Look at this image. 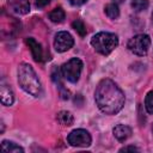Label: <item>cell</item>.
<instances>
[{
	"label": "cell",
	"instance_id": "4fadbf2b",
	"mask_svg": "<svg viewBox=\"0 0 153 153\" xmlns=\"http://www.w3.org/2000/svg\"><path fill=\"white\" fill-rule=\"evenodd\" d=\"M1 151L2 152H10V153H23L24 148H22L19 145H17L12 141L4 140L1 142Z\"/></svg>",
	"mask_w": 153,
	"mask_h": 153
},
{
	"label": "cell",
	"instance_id": "277c9868",
	"mask_svg": "<svg viewBox=\"0 0 153 153\" xmlns=\"http://www.w3.org/2000/svg\"><path fill=\"white\" fill-rule=\"evenodd\" d=\"M81 69H82L81 60L76 59V57H73V59H71L69 61H67L66 63L62 65L61 73H62V76L66 80H68L71 82H76L80 78Z\"/></svg>",
	"mask_w": 153,
	"mask_h": 153
},
{
	"label": "cell",
	"instance_id": "2e32d148",
	"mask_svg": "<svg viewBox=\"0 0 153 153\" xmlns=\"http://www.w3.org/2000/svg\"><path fill=\"white\" fill-rule=\"evenodd\" d=\"M105 13L106 16L110 18V19H116L118 18L120 16V10H118V6L116 4H108L105 6Z\"/></svg>",
	"mask_w": 153,
	"mask_h": 153
},
{
	"label": "cell",
	"instance_id": "6da1fadb",
	"mask_svg": "<svg viewBox=\"0 0 153 153\" xmlns=\"http://www.w3.org/2000/svg\"><path fill=\"white\" fill-rule=\"evenodd\" d=\"M94 99L99 110L106 115L120 112L124 105V93L110 79H103L96 88Z\"/></svg>",
	"mask_w": 153,
	"mask_h": 153
},
{
	"label": "cell",
	"instance_id": "d6986e66",
	"mask_svg": "<svg viewBox=\"0 0 153 153\" xmlns=\"http://www.w3.org/2000/svg\"><path fill=\"white\" fill-rule=\"evenodd\" d=\"M145 108L148 114H153V91H149L145 99Z\"/></svg>",
	"mask_w": 153,
	"mask_h": 153
},
{
	"label": "cell",
	"instance_id": "ba28073f",
	"mask_svg": "<svg viewBox=\"0 0 153 153\" xmlns=\"http://www.w3.org/2000/svg\"><path fill=\"white\" fill-rule=\"evenodd\" d=\"M7 6L16 14H26L30 12L29 0H7Z\"/></svg>",
	"mask_w": 153,
	"mask_h": 153
},
{
	"label": "cell",
	"instance_id": "5bb4252c",
	"mask_svg": "<svg viewBox=\"0 0 153 153\" xmlns=\"http://www.w3.org/2000/svg\"><path fill=\"white\" fill-rule=\"evenodd\" d=\"M56 118H57V122L62 126H72L74 122V117L69 111H60Z\"/></svg>",
	"mask_w": 153,
	"mask_h": 153
},
{
	"label": "cell",
	"instance_id": "9c48e42d",
	"mask_svg": "<svg viewBox=\"0 0 153 153\" xmlns=\"http://www.w3.org/2000/svg\"><path fill=\"white\" fill-rule=\"evenodd\" d=\"M25 43L29 45L33 60L37 61V62H41V61L43 60V50H42L41 44H39L35 38H32V37L25 38Z\"/></svg>",
	"mask_w": 153,
	"mask_h": 153
},
{
	"label": "cell",
	"instance_id": "9a60e30c",
	"mask_svg": "<svg viewBox=\"0 0 153 153\" xmlns=\"http://www.w3.org/2000/svg\"><path fill=\"white\" fill-rule=\"evenodd\" d=\"M65 17H66V13L61 7H56L49 13V19L53 23H62Z\"/></svg>",
	"mask_w": 153,
	"mask_h": 153
},
{
	"label": "cell",
	"instance_id": "cb8c5ba5",
	"mask_svg": "<svg viewBox=\"0 0 153 153\" xmlns=\"http://www.w3.org/2000/svg\"><path fill=\"white\" fill-rule=\"evenodd\" d=\"M152 131H153V126H152Z\"/></svg>",
	"mask_w": 153,
	"mask_h": 153
},
{
	"label": "cell",
	"instance_id": "e0dca14e",
	"mask_svg": "<svg viewBox=\"0 0 153 153\" xmlns=\"http://www.w3.org/2000/svg\"><path fill=\"white\" fill-rule=\"evenodd\" d=\"M131 7L137 12L145 11L148 7V0H131Z\"/></svg>",
	"mask_w": 153,
	"mask_h": 153
},
{
	"label": "cell",
	"instance_id": "30bf717a",
	"mask_svg": "<svg viewBox=\"0 0 153 153\" xmlns=\"http://www.w3.org/2000/svg\"><path fill=\"white\" fill-rule=\"evenodd\" d=\"M0 97H1V103L4 105L8 106V105H12V103L14 102V96L11 87L4 81H1V86H0Z\"/></svg>",
	"mask_w": 153,
	"mask_h": 153
},
{
	"label": "cell",
	"instance_id": "44dd1931",
	"mask_svg": "<svg viewBox=\"0 0 153 153\" xmlns=\"http://www.w3.org/2000/svg\"><path fill=\"white\" fill-rule=\"evenodd\" d=\"M128 151H131V152H139V148L135 147V146H126V147H122L120 149V152H128Z\"/></svg>",
	"mask_w": 153,
	"mask_h": 153
},
{
	"label": "cell",
	"instance_id": "8fae6325",
	"mask_svg": "<svg viewBox=\"0 0 153 153\" xmlns=\"http://www.w3.org/2000/svg\"><path fill=\"white\" fill-rule=\"evenodd\" d=\"M112 131H114L115 137H116L118 141H121V142L126 141L128 137L131 136V129H130V127L124 126V124H117V126L114 128Z\"/></svg>",
	"mask_w": 153,
	"mask_h": 153
},
{
	"label": "cell",
	"instance_id": "8992f818",
	"mask_svg": "<svg viewBox=\"0 0 153 153\" xmlns=\"http://www.w3.org/2000/svg\"><path fill=\"white\" fill-rule=\"evenodd\" d=\"M68 143L74 147H88L91 145V135L85 129H75L67 136Z\"/></svg>",
	"mask_w": 153,
	"mask_h": 153
},
{
	"label": "cell",
	"instance_id": "7c38bea8",
	"mask_svg": "<svg viewBox=\"0 0 153 153\" xmlns=\"http://www.w3.org/2000/svg\"><path fill=\"white\" fill-rule=\"evenodd\" d=\"M51 78H53L54 82H55L56 85H59V90H60V94H61L62 99H68V98H69V91H68V90H66V88L63 87L62 82L60 81V74H59V69H57L56 67L53 69Z\"/></svg>",
	"mask_w": 153,
	"mask_h": 153
},
{
	"label": "cell",
	"instance_id": "ac0fdd59",
	"mask_svg": "<svg viewBox=\"0 0 153 153\" xmlns=\"http://www.w3.org/2000/svg\"><path fill=\"white\" fill-rule=\"evenodd\" d=\"M72 26H73V29L80 35V36H85L86 35V26H85V24L80 20V19H76V20H74L73 23H72Z\"/></svg>",
	"mask_w": 153,
	"mask_h": 153
},
{
	"label": "cell",
	"instance_id": "ffe728a7",
	"mask_svg": "<svg viewBox=\"0 0 153 153\" xmlns=\"http://www.w3.org/2000/svg\"><path fill=\"white\" fill-rule=\"evenodd\" d=\"M50 1H51V0H35V4H36L37 7L42 8V7H45L47 5H49Z\"/></svg>",
	"mask_w": 153,
	"mask_h": 153
},
{
	"label": "cell",
	"instance_id": "7402d4cb",
	"mask_svg": "<svg viewBox=\"0 0 153 153\" xmlns=\"http://www.w3.org/2000/svg\"><path fill=\"white\" fill-rule=\"evenodd\" d=\"M87 0H69V2L74 6H80V5H84Z\"/></svg>",
	"mask_w": 153,
	"mask_h": 153
},
{
	"label": "cell",
	"instance_id": "7a4b0ae2",
	"mask_svg": "<svg viewBox=\"0 0 153 153\" xmlns=\"http://www.w3.org/2000/svg\"><path fill=\"white\" fill-rule=\"evenodd\" d=\"M18 82L20 87L33 97H38L42 93V86L39 79L29 63H20L18 67Z\"/></svg>",
	"mask_w": 153,
	"mask_h": 153
},
{
	"label": "cell",
	"instance_id": "52a82bcc",
	"mask_svg": "<svg viewBox=\"0 0 153 153\" xmlns=\"http://www.w3.org/2000/svg\"><path fill=\"white\" fill-rule=\"evenodd\" d=\"M74 44V39L72 37V35L67 31H60L55 35V39H54V48L56 51L59 53H63L67 51L68 49H71Z\"/></svg>",
	"mask_w": 153,
	"mask_h": 153
},
{
	"label": "cell",
	"instance_id": "3957f363",
	"mask_svg": "<svg viewBox=\"0 0 153 153\" xmlns=\"http://www.w3.org/2000/svg\"><path fill=\"white\" fill-rule=\"evenodd\" d=\"M91 44L102 55H109L118 44V37L111 32H98L91 38Z\"/></svg>",
	"mask_w": 153,
	"mask_h": 153
},
{
	"label": "cell",
	"instance_id": "603a6c76",
	"mask_svg": "<svg viewBox=\"0 0 153 153\" xmlns=\"http://www.w3.org/2000/svg\"><path fill=\"white\" fill-rule=\"evenodd\" d=\"M152 23H153V13H152Z\"/></svg>",
	"mask_w": 153,
	"mask_h": 153
},
{
	"label": "cell",
	"instance_id": "5b68a950",
	"mask_svg": "<svg viewBox=\"0 0 153 153\" xmlns=\"http://www.w3.org/2000/svg\"><path fill=\"white\" fill-rule=\"evenodd\" d=\"M149 45H151V38L148 35H145V33L136 35L131 37L128 42V49L133 54L139 55V56L146 55L149 49Z\"/></svg>",
	"mask_w": 153,
	"mask_h": 153
}]
</instances>
